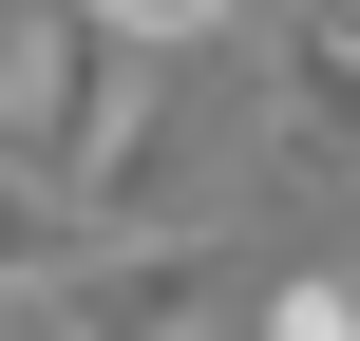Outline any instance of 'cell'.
Returning <instances> with one entry per match:
<instances>
[{"mask_svg": "<svg viewBox=\"0 0 360 341\" xmlns=\"http://www.w3.org/2000/svg\"><path fill=\"white\" fill-rule=\"evenodd\" d=\"M209 304H228V228H114L19 304V341H209Z\"/></svg>", "mask_w": 360, "mask_h": 341, "instance_id": "6da1fadb", "label": "cell"}, {"mask_svg": "<svg viewBox=\"0 0 360 341\" xmlns=\"http://www.w3.org/2000/svg\"><path fill=\"white\" fill-rule=\"evenodd\" d=\"M266 152L360 190V19H285L266 38Z\"/></svg>", "mask_w": 360, "mask_h": 341, "instance_id": "7a4b0ae2", "label": "cell"}, {"mask_svg": "<svg viewBox=\"0 0 360 341\" xmlns=\"http://www.w3.org/2000/svg\"><path fill=\"white\" fill-rule=\"evenodd\" d=\"M19 57H38V19H19V0H0V114H19Z\"/></svg>", "mask_w": 360, "mask_h": 341, "instance_id": "277c9868", "label": "cell"}, {"mask_svg": "<svg viewBox=\"0 0 360 341\" xmlns=\"http://www.w3.org/2000/svg\"><path fill=\"white\" fill-rule=\"evenodd\" d=\"M266 341H360V285H323V266H304V285H266Z\"/></svg>", "mask_w": 360, "mask_h": 341, "instance_id": "3957f363", "label": "cell"}]
</instances>
